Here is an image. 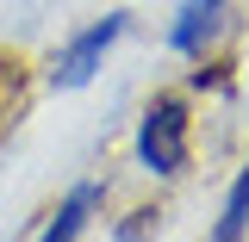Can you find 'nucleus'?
Returning <instances> with one entry per match:
<instances>
[{"label":"nucleus","mask_w":249,"mask_h":242,"mask_svg":"<svg viewBox=\"0 0 249 242\" xmlns=\"http://www.w3.org/2000/svg\"><path fill=\"white\" fill-rule=\"evenodd\" d=\"M137 161L150 168L156 180H175V174L187 168V106L175 99V93L150 99V112H143V124H137Z\"/></svg>","instance_id":"nucleus-1"},{"label":"nucleus","mask_w":249,"mask_h":242,"mask_svg":"<svg viewBox=\"0 0 249 242\" xmlns=\"http://www.w3.org/2000/svg\"><path fill=\"white\" fill-rule=\"evenodd\" d=\"M124 25H131V13H106V19H93L88 31H75L69 44L56 50V62H50V87H88L93 75L106 68V56H112V44L124 37Z\"/></svg>","instance_id":"nucleus-2"},{"label":"nucleus","mask_w":249,"mask_h":242,"mask_svg":"<svg viewBox=\"0 0 249 242\" xmlns=\"http://www.w3.org/2000/svg\"><path fill=\"white\" fill-rule=\"evenodd\" d=\"M224 19H231V0H181V13L168 25V50L175 56H206L224 37Z\"/></svg>","instance_id":"nucleus-3"},{"label":"nucleus","mask_w":249,"mask_h":242,"mask_svg":"<svg viewBox=\"0 0 249 242\" xmlns=\"http://www.w3.org/2000/svg\"><path fill=\"white\" fill-rule=\"evenodd\" d=\"M93 211H100V180H75V186H69V199L50 211V224H44V236H37V242H81V230H88Z\"/></svg>","instance_id":"nucleus-4"},{"label":"nucleus","mask_w":249,"mask_h":242,"mask_svg":"<svg viewBox=\"0 0 249 242\" xmlns=\"http://www.w3.org/2000/svg\"><path fill=\"white\" fill-rule=\"evenodd\" d=\"M243 236H249V161H243V174L231 180L224 211H218V224H212V242H243Z\"/></svg>","instance_id":"nucleus-5"},{"label":"nucleus","mask_w":249,"mask_h":242,"mask_svg":"<svg viewBox=\"0 0 249 242\" xmlns=\"http://www.w3.org/2000/svg\"><path fill=\"white\" fill-rule=\"evenodd\" d=\"M156 236V211H131L112 224V242H150Z\"/></svg>","instance_id":"nucleus-6"}]
</instances>
